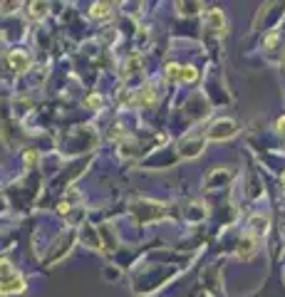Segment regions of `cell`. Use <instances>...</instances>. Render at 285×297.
Wrapping results in <instances>:
<instances>
[{
  "label": "cell",
  "mask_w": 285,
  "mask_h": 297,
  "mask_svg": "<svg viewBox=\"0 0 285 297\" xmlns=\"http://www.w3.org/2000/svg\"><path fill=\"white\" fill-rule=\"evenodd\" d=\"M268 215H253L251 220H248V228H251V235H265V231H268Z\"/></svg>",
  "instance_id": "cell-5"
},
{
  "label": "cell",
  "mask_w": 285,
  "mask_h": 297,
  "mask_svg": "<svg viewBox=\"0 0 285 297\" xmlns=\"http://www.w3.org/2000/svg\"><path fill=\"white\" fill-rule=\"evenodd\" d=\"M236 134V122L233 119H218L211 129H209V139L221 141V139H231Z\"/></svg>",
  "instance_id": "cell-3"
},
{
  "label": "cell",
  "mask_w": 285,
  "mask_h": 297,
  "mask_svg": "<svg viewBox=\"0 0 285 297\" xmlns=\"http://www.w3.org/2000/svg\"><path fill=\"white\" fill-rule=\"evenodd\" d=\"M253 253H256V240H253L251 235H246V238L240 240V245H238V255L248 260V257H251Z\"/></svg>",
  "instance_id": "cell-7"
},
{
  "label": "cell",
  "mask_w": 285,
  "mask_h": 297,
  "mask_svg": "<svg viewBox=\"0 0 285 297\" xmlns=\"http://www.w3.org/2000/svg\"><path fill=\"white\" fill-rule=\"evenodd\" d=\"M154 99H156V97H154V87H151V85L142 87V92H139V99H137V102H139V104H144V106H151V104H154Z\"/></svg>",
  "instance_id": "cell-9"
},
{
  "label": "cell",
  "mask_w": 285,
  "mask_h": 297,
  "mask_svg": "<svg viewBox=\"0 0 285 297\" xmlns=\"http://www.w3.org/2000/svg\"><path fill=\"white\" fill-rule=\"evenodd\" d=\"M137 67H139V57H132V60H129V64H127V74H132Z\"/></svg>",
  "instance_id": "cell-15"
},
{
  "label": "cell",
  "mask_w": 285,
  "mask_h": 297,
  "mask_svg": "<svg viewBox=\"0 0 285 297\" xmlns=\"http://www.w3.org/2000/svg\"><path fill=\"white\" fill-rule=\"evenodd\" d=\"M206 25H209L214 32L223 35V32H226V18H223V13H221V10H209V13H206Z\"/></svg>",
  "instance_id": "cell-4"
},
{
  "label": "cell",
  "mask_w": 285,
  "mask_h": 297,
  "mask_svg": "<svg viewBox=\"0 0 285 297\" xmlns=\"http://www.w3.org/2000/svg\"><path fill=\"white\" fill-rule=\"evenodd\" d=\"M132 211L139 215V220H151V218H161V215H164V206L149 203V201H137L132 206Z\"/></svg>",
  "instance_id": "cell-2"
},
{
  "label": "cell",
  "mask_w": 285,
  "mask_h": 297,
  "mask_svg": "<svg viewBox=\"0 0 285 297\" xmlns=\"http://www.w3.org/2000/svg\"><path fill=\"white\" fill-rule=\"evenodd\" d=\"M181 74H184V67H179V64H166V77L169 80H179L181 82Z\"/></svg>",
  "instance_id": "cell-11"
},
{
  "label": "cell",
  "mask_w": 285,
  "mask_h": 297,
  "mask_svg": "<svg viewBox=\"0 0 285 297\" xmlns=\"http://www.w3.org/2000/svg\"><path fill=\"white\" fill-rule=\"evenodd\" d=\"M112 15V5L109 3H95L92 5V18L102 20V18H109Z\"/></svg>",
  "instance_id": "cell-8"
},
{
  "label": "cell",
  "mask_w": 285,
  "mask_h": 297,
  "mask_svg": "<svg viewBox=\"0 0 285 297\" xmlns=\"http://www.w3.org/2000/svg\"><path fill=\"white\" fill-rule=\"evenodd\" d=\"M278 129H280V134H285V117L278 119Z\"/></svg>",
  "instance_id": "cell-18"
},
{
  "label": "cell",
  "mask_w": 285,
  "mask_h": 297,
  "mask_svg": "<svg viewBox=\"0 0 285 297\" xmlns=\"http://www.w3.org/2000/svg\"><path fill=\"white\" fill-rule=\"evenodd\" d=\"M45 13H48V5H45V3H30V18H32V20L45 18Z\"/></svg>",
  "instance_id": "cell-10"
},
{
  "label": "cell",
  "mask_w": 285,
  "mask_h": 297,
  "mask_svg": "<svg viewBox=\"0 0 285 297\" xmlns=\"http://www.w3.org/2000/svg\"><path fill=\"white\" fill-rule=\"evenodd\" d=\"M280 183H283V189H285V171H283V176H280Z\"/></svg>",
  "instance_id": "cell-19"
},
{
  "label": "cell",
  "mask_w": 285,
  "mask_h": 297,
  "mask_svg": "<svg viewBox=\"0 0 285 297\" xmlns=\"http://www.w3.org/2000/svg\"><path fill=\"white\" fill-rule=\"evenodd\" d=\"M198 77V72L193 67H184V74H181V82H193Z\"/></svg>",
  "instance_id": "cell-13"
},
{
  "label": "cell",
  "mask_w": 285,
  "mask_h": 297,
  "mask_svg": "<svg viewBox=\"0 0 285 297\" xmlns=\"http://www.w3.org/2000/svg\"><path fill=\"white\" fill-rule=\"evenodd\" d=\"M201 146H203V141H201V139H198V141L186 144V146H184V156H196V154L201 151Z\"/></svg>",
  "instance_id": "cell-12"
},
{
  "label": "cell",
  "mask_w": 285,
  "mask_h": 297,
  "mask_svg": "<svg viewBox=\"0 0 285 297\" xmlns=\"http://www.w3.org/2000/svg\"><path fill=\"white\" fill-rule=\"evenodd\" d=\"M8 62H10V67H13L15 72H25V69H27V55L20 52V50L10 52V55H8Z\"/></svg>",
  "instance_id": "cell-6"
},
{
  "label": "cell",
  "mask_w": 285,
  "mask_h": 297,
  "mask_svg": "<svg viewBox=\"0 0 285 297\" xmlns=\"http://www.w3.org/2000/svg\"><path fill=\"white\" fill-rule=\"evenodd\" d=\"M20 292H25L23 277L13 270L8 260H3V295H20Z\"/></svg>",
  "instance_id": "cell-1"
},
{
  "label": "cell",
  "mask_w": 285,
  "mask_h": 297,
  "mask_svg": "<svg viewBox=\"0 0 285 297\" xmlns=\"http://www.w3.org/2000/svg\"><path fill=\"white\" fill-rule=\"evenodd\" d=\"M275 42H278V35H268V40H265V47H268V50H273V47H275Z\"/></svg>",
  "instance_id": "cell-17"
},
{
  "label": "cell",
  "mask_w": 285,
  "mask_h": 297,
  "mask_svg": "<svg viewBox=\"0 0 285 297\" xmlns=\"http://www.w3.org/2000/svg\"><path fill=\"white\" fill-rule=\"evenodd\" d=\"M35 159H37V154H35V151H27V154H25V166H32Z\"/></svg>",
  "instance_id": "cell-16"
},
{
  "label": "cell",
  "mask_w": 285,
  "mask_h": 297,
  "mask_svg": "<svg viewBox=\"0 0 285 297\" xmlns=\"http://www.w3.org/2000/svg\"><path fill=\"white\" fill-rule=\"evenodd\" d=\"M85 104H87L90 109H99V106H102V97H99V94H90V97L85 99Z\"/></svg>",
  "instance_id": "cell-14"
}]
</instances>
